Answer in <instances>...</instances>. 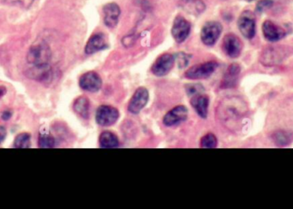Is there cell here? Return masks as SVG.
Wrapping results in <instances>:
<instances>
[{"label":"cell","mask_w":293,"mask_h":209,"mask_svg":"<svg viewBox=\"0 0 293 209\" xmlns=\"http://www.w3.org/2000/svg\"><path fill=\"white\" fill-rule=\"evenodd\" d=\"M51 59V48L45 41H39L33 44L27 53V63L32 66L49 64Z\"/></svg>","instance_id":"cell-1"},{"label":"cell","mask_w":293,"mask_h":209,"mask_svg":"<svg viewBox=\"0 0 293 209\" xmlns=\"http://www.w3.org/2000/svg\"><path fill=\"white\" fill-rule=\"evenodd\" d=\"M175 58V57H174ZM176 59L178 61V64L180 68H184V67L187 65L189 63V58L188 55L185 54L184 52H180L176 55Z\"/></svg>","instance_id":"cell-29"},{"label":"cell","mask_w":293,"mask_h":209,"mask_svg":"<svg viewBox=\"0 0 293 209\" xmlns=\"http://www.w3.org/2000/svg\"><path fill=\"white\" fill-rule=\"evenodd\" d=\"M11 115H12L11 112H9V111H5L2 114V118H3V120H8V119L11 118Z\"/></svg>","instance_id":"cell-32"},{"label":"cell","mask_w":293,"mask_h":209,"mask_svg":"<svg viewBox=\"0 0 293 209\" xmlns=\"http://www.w3.org/2000/svg\"><path fill=\"white\" fill-rule=\"evenodd\" d=\"M218 64L215 61L207 62L192 66L185 72V77L191 80H201L211 76L217 69Z\"/></svg>","instance_id":"cell-2"},{"label":"cell","mask_w":293,"mask_h":209,"mask_svg":"<svg viewBox=\"0 0 293 209\" xmlns=\"http://www.w3.org/2000/svg\"><path fill=\"white\" fill-rule=\"evenodd\" d=\"M73 109L77 115L87 119L89 117V100L88 98L79 97L75 100L73 105Z\"/></svg>","instance_id":"cell-20"},{"label":"cell","mask_w":293,"mask_h":209,"mask_svg":"<svg viewBox=\"0 0 293 209\" xmlns=\"http://www.w3.org/2000/svg\"><path fill=\"white\" fill-rule=\"evenodd\" d=\"M182 8L191 14H200L205 9V4L201 0H181Z\"/></svg>","instance_id":"cell-21"},{"label":"cell","mask_w":293,"mask_h":209,"mask_svg":"<svg viewBox=\"0 0 293 209\" xmlns=\"http://www.w3.org/2000/svg\"><path fill=\"white\" fill-rule=\"evenodd\" d=\"M245 1H247V2H252V1H254V0H245Z\"/></svg>","instance_id":"cell-34"},{"label":"cell","mask_w":293,"mask_h":209,"mask_svg":"<svg viewBox=\"0 0 293 209\" xmlns=\"http://www.w3.org/2000/svg\"><path fill=\"white\" fill-rule=\"evenodd\" d=\"M273 141L279 147H284L289 145L293 141V133L290 131H276L273 135Z\"/></svg>","instance_id":"cell-22"},{"label":"cell","mask_w":293,"mask_h":209,"mask_svg":"<svg viewBox=\"0 0 293 209\" xmlns=\"http://www.w3.org/2000/svg\"><path fill=\"white\" fill-rule=\"evenodd\" d=\"M26 76L28 78L34 80L36 82L47 83L51 81L53 76V72L50 64L39 66H32L27 68L26 70Z\"/></svg>","instance_id":"cell-6"},{"label":"cell","mask_w":293,"mask_h":209,"mask_svg":"<svg viewBox=\"0 0 293 209\" xmlns=\"http://www.w3.org/2000/svg\"><path fill=\"white\" fill-rule=\"evenodd\" d=\"M191 104L201 118H207L209 106V99L207 95L202 94L194 95L191 99Z\"/></svg>","instance_id":"cell-17"},{"label":"cell","mask_w":293,"mask_h":209,"mask_svg":"<svg viewBox=\"0 0 293 209\" xmlns=\"http://www.w3.org/2000/svg\"><path fill=\"white\" fill-rule=\"evenodd\" d=\"M79 85L85 91H99L102 86V80L100 76L94 71H88L83 74L79 80Z\"/></svg>","instance_id":"cell-12"},{"label":"cell","mask_w":293,"mask_h":209,"mask_svg":"<svg viewBox=\"0 0 293 209\" xmlns=\"http://www.w3.org/2000/svg\"><path fill=\"white\" fill-rule=\"evenodd\" d=\"M188 118V109L185 106H178L166 113L163 118V124L171 127L185 122Z\"/></svg>","instance_id":"cell-14"},{"label":"cell","mask_w":293,"mask_h":209,"mask_svg":"<svg viewBox=\"0 0 293 209\" xmlns=\"http://www.w3.org/2000/svg\"><path fill=\"white\" fill-rule=\"evenodd\" d=\"M15 149H29L31 147V136L28 133H21L16 136L13 143Z\"/></svg>","instance_id":"cell-23"},{"label":"cell","mask_w":293,"mask_h":209,"mask_svg":"<svg viewBox=\"0 0 293 209\" xmlns=\"http://www.w3.org/2000/svg\"><path fill=\"white\" fill-rule=\"evenodd\" d=\"M175 63L174 56L169 53L161 55L152 66V73L156 76H164L171 71Z\"/></svg>","instance_id":"cell-10"},{"label":"cell","mask_w":293,"mask_h":209,"mask_svg":"<svg viewBox=\"0 0 293 209\" xmlns=\"http://www.w3.org/2000/svg\"><path fill=\"white\" fill-rule=\"evenodd\" d=\"M191 23L181 15H178L172 25V36L176 42L183 43L187 39L191 32Z\"/></svg>","instance_id":"cell-8"},{"label":"cell","mask_w":293,"mask_h":209,"mask_svg":"<svg viewBox=\"0 0 293 209\" xmlns=\"http://www.w3.org/2000/svg\"><path fill=\"white\" fill-rule=\"evenodd\" d=\"M274 5V1L273 0H260L257 3L256 9L258 13H263L267 9H270Z\"/></svg>","instance_id":"cell-26"},{"label":"cell","mask_w":293,"mask_h":209,"mask_svg":"<svg viewBox=\"0 0 293 209\" xmlns=\"http://www.w3.org/2000/svg\"><path fill=\"white\" fill-rule=\"evenodd\" d=\"M119 118V112L115 107L110 106H100L96 111L97 124L100 126L107 127L112 126L118 121Z\"/></svg>","instance_id":"cell-5"},{"label":"cell","mask_w":293,"mask_h":209,"mask_svg":"<svg viewBox=\"0 0 293 209\" xmlns=\"http://www.w3.org/2000/svg\"><path fill=\"white\" fill-rule=\"evenodd\" d=\"M104 13V23L110 27L113 28L118 24V19L120 16V8L117 3H109L103 8Z\"/></svg>","instance_id":"cell-15"},{"label":"cell","mask_w":293,"mask_h":209,"mask_svg":"<svg viewBox=\"0 0 293 209\" xmlns=\"http://www.w3.org/2000/svg\"><path fill=\"white\" fill-rule=\"evenodd\" d=\"M239 28L243 35L251 39L256 34V15L251 10H245L238 21Z\"/></svg>","instance_id":"cell-4"},{"label":"cell","mask_w":293,"mask_h":209,"mask_svg":"<svg viewBox=\"0 0 293 209\" xmlns=\"http://www.w3.org/2000/svg\"><path fill=\"white\" fill-rule=\"evenodd\" d=\"M149 94L148 89L143 87L137 88L130 99L128 110L132 114H138L148 103Z\"/></svg>","instance_id":"cell-9"},{"label":"cell","mask_w":293,"mask_h":209,"mask_svg":"<svg viewBox=\"0 0 293 209\" xmlns=\"http://www.w3.org/2000/svg\"><path fill=\"white\" fill-rule=\"evenodd\" d=\"M99 143L101 148L112 149L119 146V141L117 136L110 131H104L100 134Z\"/></svg>","instance_id":"cell-19"},{"label":"cell","mask_w":293,"mask_h":209,"mask_svg":"<svg viewBox=\"0 0 293 209\" xmlns=\"http://www.w3.org/2000/svg\"><path fill=\"white\" fill-rule=\"evenodd\" d=\"M222 32V25L218 21L207 22L201 32V39L206 46H214Z\"/></svg>","instance_id":"cell-3"},{"label":"cell","mask_w":293,"mask_h":209,"mask_svg":"<svg viewBox=\"0 0 293 209\" xmlns=\"http://www.w3.org/2000/svg\"><path fill=\"white\" fill-rule=\"evenodd\" d=\"M134 41H135V39H134L133 35H128L123 39V44L124 46H127V47L133 45Z\"/></svg>","instance_id":"cell-30"},{"label":"cell","mask_w":293,"mask_h":209,"mask_svg":"<svg viewBox=\"0 0 293 209\" xmlns=\"http://www.w3.org/2000/svg\"><path fill=\"white\" fill-rule=\"evenodd\" d=\"M38 143H39V148L41 149H51V148H54L56 141L54 137L50 134L43 132L39 134Z\"/></svg>","instance_id":"cell-24"},{"label":"cell","mask_w":293,"mask_h":209,"mask_svg":"<svg viewBox=\"0 0 293 209\" xmlns=\"http://www.w3.org/2000/svg\"><path fill=\"white\" fill-rule=\"evenodd\" d=\"M187 93L189 95L194 96L196 94H202L203 91V86L199 85V84H192V85H189L187 87Z\"/></svg>","instance_id":"cell-28"},{"label":"cell","mask_w":293,"mask_h":209,"mask_svg":"<svg viewBox=\"0 0 293 209\" xmlns=\"http://www.w3.org/2000/svg\"><path fill=\"white\" fill-rule=\"evenodd\" d=\"M239 100L236 98L229 99L221 103V118L226 122L235 121L242 115L243 110L239 109Z\"/></svg>","instance_id":"cell-7"},{"label":"cell","mask_w":293,"mask_h":209,"mask_svg":"<svg viewBox=\"0 0 293 209\" xmlns=\"http://www.w3.org/2000/svg\"><path fill=\"white\" fill-rule=\"evenodd\" d=\"M6 88L4 87H0V99L3 97L4 94H6Z\"/></svg>","instance_id":"cell-33"},{"label":"cell","mask_w":293,"mask_h":209,"mask_svg":"<svg viewBox=\"0 0 293 209\" xmlns=\"http://www.w3.org/2000/svg\"><path fill=\"white\" fill-rule=\"evenodd\" d=\"M6 129L2 125H0V144L3 143V141L6 138Z\"/></svg>","instance_id":"cell-31"},{"label":"cell","mask_w":293,"mask_h":209,"mask_svg":"<svg viewBox=\"0 0 293 209\" xmlns=\"http://www.w3.org/2000/svg\"><path fill=\"white\" fill-rule=\"evenodd\" d=\"M107 48L106 38L102 33H94L89 38L85 46V53L90 55Z\"/></svg>","instance_id":"cell-16"},{"label":"cell","mask_w":293,"mask_h":209,"mask_svg":"<svg viewBox=\"0 0 293 209\" xmlns=\"http://www.w3.org/2000/svg\"><path fill=\"white\" fill-rule=\"evenodd\" d=\"M35 0H7L8 3L15 6L21 7V8H28L30 7Z\"/></svg>","instance_id":"cell-27"},{"label":"cell","mask_w":293,"mask_h":209,"mask_svg":"<svg viewBox=\"0 0 293 209\" xmlns=\"http://www.w3.org/2000/svg\"><path fill=\"white\" fill-rule=\"evenodd\" d=\"M217 143V138L212 133L207 134L201 139V147L203 149H215Z\"/></svg>","instance_id":"cell-25"},{"label":"cell","mask_w":293,"mask_h":209,"mask_svg":"<svg viewBox=\"0 0 293 209\" xmlns=\"http://www.w3.org/2000/svg\"><path fill=\"white\" fill-rule=\"evenodd\" d=\"M223 50L226 54L232 58H236L241 54L243 49V43L239 37L233 34L228 33L224 37Z\"/></svg>","instance_id":"cell-11"},{"label":"cell","mask_w":293,"mask_h":209,"mask_svg":"<svg viewBox=\"0 0 293 209\" xmlns=\"http://www.w3.org/2000/svg\"><path fill=\"white\" fill-rule=\"evenodd\" d=\"M263 33L264 37L271 42H276L278 40H281L287 34L284 28L280 27L279 25L270 20H267L263 22Z\"/></svg>","instance_id":"cell-13"},{"label":"cell","mask_w":293,"mask_h":209,"mask_svg":"<svg viewBox=\"0 0 293 209\" xmlns=\"http://www.w3.org/2000/svg\"><path fill=\"white\" fill-rule=\"evenodd\" d=\"M241 68L238 64H231L225 73L221 87L224 88H233L236 85Z\"/></svg>","instance_id":"cell-18"}]
</instances>
